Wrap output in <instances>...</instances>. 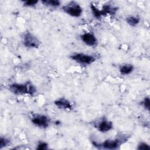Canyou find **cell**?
I'll return each mask as SVG.
<instances>
[{
    "label": "cell",
    "instance_id": "5bb4252c",
    "mask_svg": "<svg viewBox=\"0 0 150 150\" xmlns=\"http://www.w3.org/2000/svg\"><path fill=\"white\" fill-rule=\"evenodd\" d=\"M10 144L9 139L1 137L0 138V149H2Z\"/></svg>",
    "mask_w": 150,
    "mask_h": 150
},
{
    "label": "cell",
    "instance_id": "5b68a950",
    "mask_svg": "<svg viewBox=\"0 0 150 150\" xmlns=\"http://www.w3.org/2000/svg\"><path fill=\"white\" fill-rule=\"evenodd\" d=\"M31 121L34 125L42 128H47L50 123L49 118L42 114H33L32 117Z\"/></svg>",
    "mask_w": 150,
    "mask_h": 150
},
{
    "label": "cell",
    "instance_id": "ba28073f",
    "mask_svg": "<svg viewBox=\"0 0 150 150\" xmlns=\"http://www.w3.org/2000/svg\"><path fill=\"white\" fill-rule=\"evenodd\" d=\"M122 142L118 139H107L103 142L100 145L104 149H117Z\"/></svg>",
    "mask_w": 150,
    "mask_h": 150
},
{
    "label": "cell",
    "instance_id": "e0dca14e",
    "mask_svg": "<svg viewBox=\"0 0 150 150\" xmlns=\"http://www.w3.org/2000/svg\"><path fill=\"white\" fill-rule=\"evenodd\" d=\"M137 149L139 150H145V149H149L150 147L148 144L145 142H141L138 144Z\"/></svg>",
    "mask_w": 150,
    "mask_h": 150
},
{
    "label": "cell",
    "instance_id": "9a60e30c",
    "mask_svg": "<svg viewBox=\"0 0 150 150\" xmlns=\"http://www.w3.org/2000/svg\"><path fill=\"white\" fill-rule=\"evenodd\" d=\"M23 2V6H28V7H32L35 6L38 3V1H33V0H27Z\"/></svg>",
    "mask_w": 150,
    "mask_h": 150
},
{
    "label": "cell",
    "instance_id": "52a82bcc",
    "mask_svg": "<svg viewBox=\"0 0 150 150\" xmlns=\"http://www.w3.org/2000/svg\"><path fill=\"white\" fill-rule=\"evenodd\" d=\"M96 127L99 131L101 132H106L112 129L113 124L111 121L104 118L98 122L96 125Z\"/></svg>",
    "mask_w": 150,
    "mask_h": 150
},
{
    "label": "cell",
    "instance_id": "7a4b0ae2",
    "mask_svg": "<svg viewBox=\"0 0 150 150\" xmlns=\"http://www.w3.org/2000/svg\"><path fill=\"white\" fill-rule=\"evenodd\" d=\"M63 11L73 17H79L82 13L81 6L75 1H70L62 8Z\"/></svg>",
    "mask_w": 150,
    "mask_h": 150
},
{
    "label": "cell",
    "instance_id": "9c48e42d",
    "mask_svg": "<svg viewBox=\"0 0 150 150\" xmlns=\"http://www.w3.org/2000/svg\"><path fill=\"white\" fill-rule=\"evenodd\" d=\"M54 104L58 107L59 108L62 109H68V110H71L72 109V105L70 103V102L67 100L66 98H60L57 100H56L54 101Z\"/></svg>",
    "mask_w": 150,
    "mask_h": 150
},
{
    "label": "cell",
    "instance_id": "6da1fadb",
    "mask_svg": "<svg viewBox=\"0 0 150 150\" xmlns=\"http://www.w3.org/2000/svg\"><path fill=\"white\" fill-rule=\"evenodd\" d=\"M9 90L15 94H33L36 92L34 86L29 83H13L9 85Z\"/></svg>",
    "mask_w": 150,
    "mask_h": 150
},
{
    "label": "cell",
    "instance_id": "277c9868",
    "mask_svg": "<svg viewBox=\"0 0 150 150\" xmlns=\"http://www.w3.org/2000/svg\"><path fill=\"white\" fill-rule=\"evenodd\" d=\"M23 43L25 46L29 48H38L39 46V39L29 32L23 34Z\"/></svg>",
    "mask_w": 150,
    "mask_h": 150
},
{
    "label": "cell",
    "instance_id": "4fadbf2b",
    "mask_svg": "<svg viewBox=\"0 0 150 150\" xmlns=\"http://www.w3.org/2000/svg\"><path fill=\"white\" fill-rule=\"evenodd\" d=\"M90 8H91L92 12L93 13V15L96 18H100L102 16V14H101V10H99L98 8H97L94 5L91 4L90 5Z\"/></svg>",
    "mask_w": 150,
    "mask_h": 150
},
{
    "label": "cell",
    "instance_id": "7c38bea8",
    "mask_svg": "<svg viewBox=\"0 0 150 150\" xmlns=\"http://www.w3.org/2000/svg\"><path fill=\"white\" fill-rule=\"evenodd\" d=\"M126 22L129 25L131 26H135L139 23L140 19L137 16H131L126 18Z\"/></svg>",
    "mask_w": 150,
    "mask_h": 150
},
{
    "label": "cell",
    "instance_id": "8992f818",
    "mask_svg": "<svg viewBox=\"0 0 150 150\" xmlns=\"http://www.w3.org/2000/svg\"><path fill=\"white\" fill-rule=\"evenodd\" d=\"M81 40L87 46H94L97 43V40L94 34L91 33H85L80 36Z\"/></svg>",
    "mask_w": 150,
    "mask_h": 150
},
{
    "label": "cell",
    "instance_id": "8fae6325",
    "mask_svg": "<svg viewBox=\"0 0 150 150\" xmlns=\"http://www.w3.org/2000/svg\"><path fill=\"white\" fill-rule=\"evenodd\" d=\"M41 2L45 6L56 8L60 5V2L58 0H42Z\"/></svg>",
    "mask_w": 150,
    "mask_h": 150
},
{
    "label": "cell",
    "instance_id": "2e32d148",
    "mask_svg": "<svg viewBox=\"0 0 150 150\" xmlns=\"http://www.w3.org/2000/svg\"><path fill=\"white\" fill-rule=\"evenodd\" d=\"M142 104L144 106V107L148 111L149 110V105H150V101H149V97H145L144 98V100L142 102Z\"/></svg>",
    "mask_w": 150,
    "mask_h": 150
},
{
    "label": "cell",
    "instance_id": "ac0fdd59",
    "mask_svg": "<svg viewBox=\"0 0 150 150\" xmlns=\"http://www.w3.org/2000/svg\"><path fill=\"white\" fill-rule=\"evenodd\" d=\"M37 149L39 150H45L47 149V144L46 142H40L38 145V146L36 148Z\"/></svg>",
    "mask_w": 150,
    "mask_h": 150
},
{
    "label": "cell",
    "instance_id": "30bf717a",
    "mask_svg": "<svg viewBox=\"0 0 150 150\" xmlns=\"http://www.w3.org/2000/svg\"><path fill=\"white\" fill-rule=\"evenodd\" d=\"M134 70V66L131 64H125L120 67V72L122 75L130 74Z\"/></svg>",
    "mask_w": 150,
    "mask_h": 150
},
{
    "label": "cell",
    "instance_id": "3957f363",
    "mask_svg": "<svg viewBox=\"0 0 150 150\" xmlns=\"http://www.w3.org/2000/svg\"><path fill=\"white\" fill-rule=\"evenodd\" d=\"M70 58L74 62L83 65H90L96 60V58L93 56L81 53H75L71 55Z\"/></svg>",
    "mask_w": 150,
    "mask_h": 150
}]
</instances>
